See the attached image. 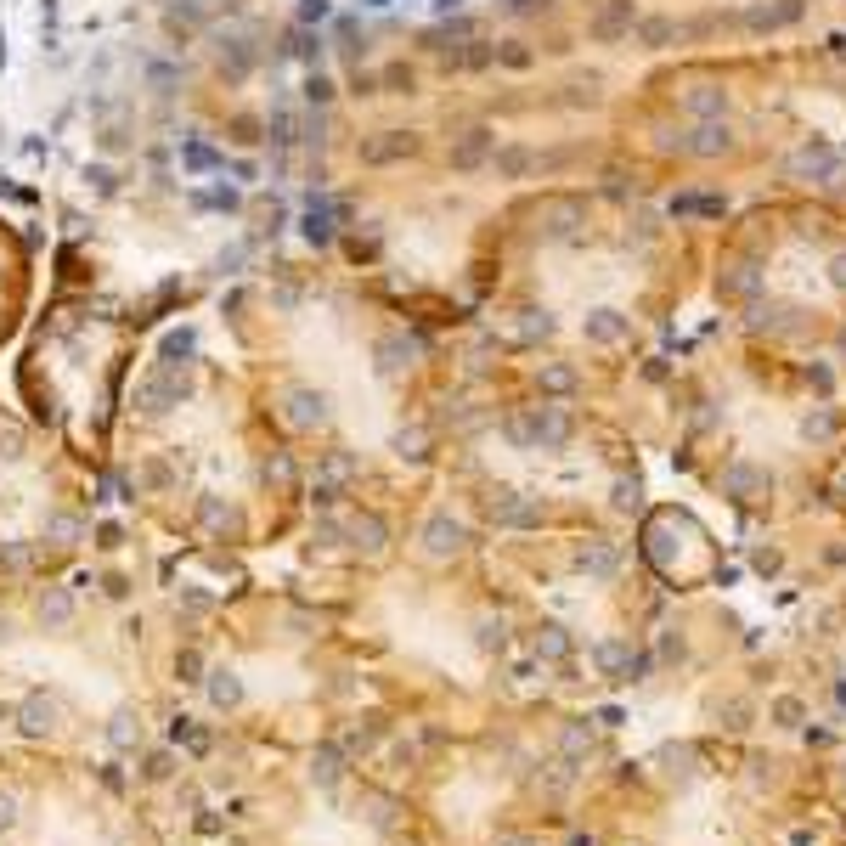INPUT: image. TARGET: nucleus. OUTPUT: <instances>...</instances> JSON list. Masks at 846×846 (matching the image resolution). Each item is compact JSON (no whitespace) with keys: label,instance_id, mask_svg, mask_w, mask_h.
<instances>
[{"label":"nucleus","instance_id":"nucleus-1","mask_svg":"<svg viewBox=\"0 0 846 846\" xmlns=\"http://www.w3.org/2000/svg\"><path fill=\"white\" fill-rule=\"evenodd\" d=\"M23 299H29V254H23V243L0 226V339L12 333Z\"/></svg>","mask_w":846,"mask_h":846},{"label":"nucleus","instance_id":"nucleus-2","mask_svg":"<svg viewBox=\"0 0 846 846\" xmlns=\"http://www.w3.org/2000/svg\"><path fill=\"white\" fill-rule=\"evenodd\" d=\"M593 666L610 677V683H638V677L649 672V660H643L632 643H621V638H598L593 643Z\"/></svg>","mask_w":846,"mask_h":846},{"label":"nucleus","instance_id":"nucleus-3","mask_svg":"<svg viewBox=\"0 0 846 846\" xmlns=\"http://www.w3.org/2000/svg\"><path fill=\"white\" fill-rule=\"evenodd\" d=\"M57 717H63V705L51 700V694H29V700L17 705V728L29 739H46L51 728H57Z\"/></svg>","mask_w":846,"mask_h":846},{"label":"nucleus","instance_id":"nucleus-4","mask_svg":"<svg viewBox=\"0 0 846 846\" xmlns=\"http://www.w3.org/2000/svg\"><path fill=\"white\" fill-rule=\"evenodd\" d=\"M34 621L46 632H68L74 627V593H68V587H46L40 604H34Z\"/></svg>","mask_w":846,"mask_h":846},{"label":"nucleus","instance_id":"nucleus-5","mask_svg":"<svg viewBox=\"0 0 846 846\" xmlns=\"http://www.w3.org/2000/svg\"><path fill=\"white\" fill-rule=\"evenodd\" d=\"M593 751H598L593 722H559V756L570 762V768H581V762H587Z\"/></svg>","mask_w":846,"mask_h":846},{"label":"nucleus","instance_id":"nucleus-6","mask_svg":"<svg viewBox=\"0 0 846 846\" xmlns=\"http://www.w3.org/2000/svg\"><path fill=\"white\" fill-rule=\"evenodd\" d=\"M204 694L215 711H237L243 705V677L232 672V666H215V672H204Z\"/></svg>","mask_w":846,"mask_h":846},{"label":"nucleus","instance_id":"nucleus-7","mask_svg":"<svg viewBox=\"0 0 846 846\" xmlns=\"http://www.w3.org/2000/svg\"><path fill=\"white\" fill-rule=\"evenodd\" d=\"M345 762H350V751L345 745H316V756H311V779H316V790H333V784L345 779Z\"/></svg>","mask_w":846,"mask_h":846},{"label":"nucleus","instance_id":"nucleus-8","mask_svg":"<svg viewBox=\"0 0 846 846\" xmlns=\"http://www.w3.org/2000/svg\"><path fill=\"white\" fill-rule=\"evenodd\" d=\"M655 768L666 773L672 784H689L694 768H700V751H694V745H660V751H655Z\"/></svg>","mask_w":846,"mask_h":846},{"label":"nucleus","instance_id":"nucleus-9","mask_svg":"<svg viewBox=\"0 0 846 846\" xmlns=\"http://www.w3.org/2000/svg\"><path fill=\"white\" fill-rule=\"evenodd\" d=\"M423 548H429V559H446V553H457V548H463V525H457V519H446V514H435L429 525H423Z\"/></svg>","mask_w":846,"mask_h":846},{"label":"nucleus","instance_id":"nucleus-10","mask_svg":"<svg viewBox=\"0 0 846 846\" xmlns=\"http://www.w3.org/2000/svg\"><path fill=\"white\" fill-rule=\"evenodd\" d=\"M141 739H147V722H141L136 711H113L108 717V745L113 751H136Z\"/></svg>","mask_w":846,"mask_h":846},{"label":"nucleus","instance_id":"nucleus-11","mask_svg":"<svg viewBox=\"0 0 846 846\" xmlns=\"http://www.w3.org/2000/svg\"><path fill=\"white\" fill-rule=\"evenodd\" d=\"M615 564H621V559H615V548H604V542H587V548L576 553V570H581V576H598V581L615 576Z\"/></svg>","mask_w":846,"mask_h":846},{"label":"nucleus","instance_id":"nucleus-12","mask_svg":"<svg viewBox=\"0 0 846 846\" xmlns=\"http://www.w3.org/2000/svg\"><path fill=\"white\" fill-rule=\"evenodd\" d=\"M170 739H175V745H187L192 756H209V745H215V739H209V728H198L192 717H175V722H170Z\"/></svg>","mask_w":846,"mask_h":846},{"label":"nucleus","instance_id":"nucleus-13","mask_svg":"<svg viewBox=\"0 0 846 846\" xmlns=\"http://www.w3.org/2000/svg\"><path fill=\"white\" fill-rule=\"evenodd\" d=\"M350 536H356L361 553H384V519L378 514H361L356 525H350Z\"/></svg>","mask_w":846,"mask_h":846},{"label":"nucleus","instance_id":"nucleus-14","mask_svg":"<svg viewBox=\"0 0 846 846\" xmlns=\"http://www.w3.org/2000/svg\"><path fill=\"white\" fill-rule=\"evenodd\" d=\"M536 660H570V632H564V627H542V632H536Z\"/></svg>","mask_w":846,"mask_h":846},{"label":"nucleus","instance_id":"nucleus-15","mask_svg":"<svg viewBox=\"0 0 846 846\" xmlns=\"http://www.w3.org/2000/svg\"><path fill=\"white\" fill-rule=\"evenodd\" d=\"M40 536H46L51 548H74V542H79V519H74V514H51Z\"/></svg>","mask_w":846,"mask_h":846},{"label":"nucleus","instance_id":"nucleus-16","mask_svg":"<svg viewBox=\"0 0 846 846\" xmlns=\"http://www.w3.org/2000/svg\"><path fill=\"white\" fill-rule=\"evenodd\" d=\"M474 643H480V649H502V643H508V627H502V615H480V627H474Z\"/></svg>","mask_w":846,"mask_h":846},{"label":"nucleus","instance_id":"nucleus-17","mask_svg":"<svg viewBox=\"0 0 846 846\" xmlns=\"http://www.w3.org/2000/svg\"><path fill=\"white\" fill-rule=\"evenodd\" d=\"M773 722H779V728H801V717H807V705L796 700V694H779V700H773V711H768Z\"/></svg>","mask_w":846,"mask_h":846},{"label":"nucleus","instance_id":"nucleus-18","mask_svg":"<svg viewBox=\"0 0 846 846\" xmlns=\"http://www.w3.org/2000/svg\"><path fill=\"white\" fill-rule=\"evenodd\" d=\"M367 824H373V830H390L395 824V796H367Z\"/></svg>","mask_w":846,"mask_h":846},{"label":"nucleus","instance_id":"nucleus-19","mask_svg":"<svg viewBox=\"0 0 846 846\" xmlns=\"http://www.w3.org/2000/svg\"><path fill=\"white\" fill-rule=\"evenodd\" d=\"M170 773H175V751H153L141 762V779H153V784H164Z\"/></svg>","mask_w":846,"mask_h":846},{"label":"nucleus","instance_id":"nucleus-20","mask_svg":"<svg viewBox=\"0 0 846 846\" xmlns=\"http://www.w3.org/2000/svg\"><path fill=\"white\" fill-rule=\"evenodd\" d=\"M175 677H181V683H204V655H198V649H181V655H175Z\"/></svg>","mask_w":846,"mask_h":846},{"label":"nucleus","instance_id":"nucleus-21","mask_svg":"<svg viewBox=\"0 0 846 846\" xmlns=\"http://www.w3.org/2000/svg\"><path fill=\"white\" fill-rule=\"evenodd\" d=\"M717 717H728L722 728H745V717H751V705H745V700H728V705L717 711Z\"/></svg>","mask_w":846,"mask_h":846},{"label":"nucleus","instance_id":"nucleus-22","mask_svg":"<svg viewBox=\"0 0 846 846\" xmlns=\"http://www.w3.org/2000/svg\"><path fill=\"white\" fill-rule=\"evenodd\" d=\"M17 824V796H0V830H12Z\"/></svg>","mask_w":846,"mask_h":846},{"label":"nucleus","instance_id":"nucleus-23","mask_svg":"<svg viewBox=\"0 0 846 846\" xmlns=\"http://www.w3.org/2000/svg\"><path fill=\"white\" fill-rule=\"evenodd\" d=\"M497 846H542L536 835H497Z\"/></svg>","mask_w":846,"mask_h":846},{"label":"nucleus","instance_id":"nucleus-24","mask_svg":"<svg viewBox=\"0 0 846 846\" xmlns=\"http://www.w3.org/2000/svg\"><path fill=\"white\" fill-rule=\"evenodd\" d=\"M841 779H846V773H841Z\"/></svg>","mask_w":846,"mask_h":846}]
</instances>
